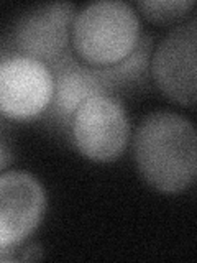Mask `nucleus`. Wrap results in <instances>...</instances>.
I'll return each instance as SVG.
<instances>
[{"label": "nucleus", "mask_w": 197, "mask_h": 263, "mask_svg": "<svg viewBox=\"0 0 197 263\" xmlns=\"http://www.w3.org/2000/svg\"><path fill=\"white\" fill-rule=\"evenodd\" d=\"M140 176L160 193L178 194L197 176V135L187 117L169 110L148 114L133 135Z\"/></svg>", "instance_id": "nucleus-1"}, {"label": "nucleus", "mask_w": 197, "mask_h": 263, "mask_svg": "<svg viewBox=\"0 0 197 263\" xmlns=\"http://www.w3.org/2000/svg\"><path fill=\"white\" fill-rule=\"evenodd\" d=\"M142 27L135 8L122 0H101L76 13L71 46L81 61L94 68L113 66L136 48Z\"/></svg>", "instance_id": "nucleus-2"}, {"label": "nucleus", "mask_w": 197, "mask_h": 263, "mask_svg": "<svg viewBox=\"0 0 197 263\" xmlns=\"http://www.w3.org/2000/svg\"><path fill=\"white\" fill-rule=\"evenodd\" d=\"M69 140L86 158L112 163L127 150L130 122L119 96H95L76 110Z\"/></svg>", "instance_id": "nucleus-3"}, {"label": "nucleus", "mask_w": 197, "mask_h": 263, "mask_svg": "<svg viewBox=\"0 0 197 263\" xmlns=\"http://www.w3.org/2000/svg\"><path fill=\"white\" fill-rule=\"evenodd\" d=\"M77 10L69 2L33 7L25 12L8 38V56H23L51 66L72 48V22Z\"/></svg>", "instance_id": "nucleus-4"}, {"label": "nucleus", "mask_w": 197, "mask_h": 263, "mask_svg": "<svg viewBox=\"0 0 197 263\" xmlns=\"http://www.w3.org/2000/svg\"><path fill=\"white\" fill-rule=\"evenodd\" d=\"M150 74L169 101L187 109L197 102V20L189 16L153 49Z\"/></svg>", "instance_id": "nucleus-5"}, {"label": "nucleus", "mask_w": 197, "mask_h": 263, "mask_svg": "<svg viewBox=\"0 0 197 263\" xmlns=\"http://www.w3.org/2000/svg\"><path fill=\"white\" fill-rule=\"evenodd\" d=\"M53 72V97L45 122L57 134L69 138L71 122L76 110L95 96H115L104 68H94L81 61L71 48L63 58L48 66Z\"/></svg>", "instance_id": "nucleus-6"}, {"label": "nucleus", "mask_w": 197, "mask_h": 263, "mask_svg": "<svg viewBox=\"0 0 197 263\" xmlns=\"http://www.w3.org/2000/svg\"><path fill=\"white\" fill-rule=\"evenodd\" d=\"M53 72L46 64L23 56L0 60V115L10 122L41 117L53 97Z\"/></svg>", "instance_id": "nucleus-7"}, {"label": "nucleus", "mask_w": 197, "mask_h": 263, "mask_svg": "<svg viewBox=\"0 0 197 263\" xmlns=\"http://www.w3.org/2000/svg\"><path fill=\"white\" fill-rule=\"evenodd\" d=\"M46 214V193L27 171L0 175V249L27 243Z\"/></svg>", "instance_id": "nucleus-8"}, {"label": "nucleus", "mask_w": 197, "mask_h": 263, "mask_svg": "<svg viewBox=\"0 0 197 263\" xmlns=\"http://www.w3.org/2000/svg\"><path fill=\"white\" fill-rule=\"evenodd\" d=\"M151 54H153V38L148 33L146 35L142 33L136 48L125 60L113 66H105L104 72L113 90V94L119 92V90L138 89L146 84L148 76H150Z\"/></svg>", "instance_id": "nucleus-9"}, {"label": "nucleus", "mask_w": 197, "mask_h": 263, "mask_svg": "<svg viewBox=\"0 0 197 263\" xmlns=\"http://www.w3.org/2000/svg\"><path fill=\"white\" fill-rule=\"evenodd\" d=\"M195 7L194 0H140L136 8L153 23L169 25L183 20Z\"/></svg>", "instance_id": "nucleus-10"}, {"label": "nucleus", "mask_w": 197, "mask_h": 263, "mask_svg": "<svg viewBox=\"0 0 197 263\" xmlns=\"http://www.w3.org/2000/svg\"><path fill=\"white\" fill-rule=\"evenodd\" d=\"M41 249L33 243H23L15 249H0V261H20V260H36L41 257Z\"/></svg>", "instance_id": "nucleus-11"}]
</instances>
